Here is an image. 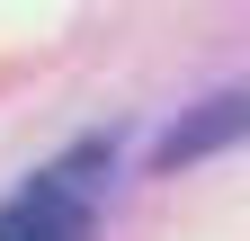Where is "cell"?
<instances>
[{"instance_id":"cell-1","label":"cell","mask_w":250,"mask_h":241,"mask_svg":"<svg viewBox=\"0 0 250 241\" xmlns=\"http://www.w3.org/2000/svg\"><path fill=\"white\" fill-rule=\"evenodd\" d=\"M250 125V99L241 89H224V99H206V116L197 125H179V134H161V170H179V161H197V152H214V143H232Z\"/></svg>"}]
</instances>
